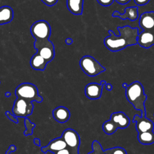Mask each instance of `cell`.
<instances>
[{
  "mask_svg": "<svg viewBox=\"0 0 154 154\" xmlns=\"http://www.w3.org/2000/svg\"><path fill=\"white\" fill-rule=\"evenodd\" d=\"M118 129L116 124L110 119L105 121L102 125V129L104 132L108 135H111L114 133Z\"/></svg>",
  "mask_w": 154,
  "mask_h": 154,
  "instance_id": "obj_21",
  "label": "cell"
},
{
  "mask_svg": "<svg viewBox=\"0 0 154 154\" xmlns=\"http://www.w3.org/2000/svg\"><path fill=\"white\" fill-rule=\"evenodd\" d=\"M153 116H154V114H153Z\"/></svg>",
  "mask_w": 154,
  "mask_h": 154,
  "instance_id": "obj_39",
  "label": "cell"
},
{
  "mask_svg": "<svg viewBox=\"0 0 154 154\" xmlns=\"http://www.w3.org/2000/svg\"><path fill=\"white\" fill-rule=\"evenodd\" d=\"M30 31L35 40H45L49 39L51 29L47 21L38 20L32 23L30 28Z\"/></svg>",
  "mask_w": 154,
  "mask_h": 154,
  "instance_id": "obj_5",
  "label": "cell"
},
{
  "mask_svg": "<svg viewBox=\"0 0 154 154\" xmlns=\"http://www.w3.org/2000/svg\"><path fill=\"white\" fill-rule=\"evenodd\" d=\"M109 119L116 124L118 128L120 129L127 128L130 123L129 117L122 111L112 112Z\"/></svg>",
  "mask_w": 154,
  "mask_h": 154,
  "instance_id": "obj_14",
  "label": "cell"
},
{
  "mask_svg": "<svg viewBox=\"0 0 154 154\" xmlns=\"http://www.w3.org/2000/svg\"><path fill=\"white\" fill-rule=\"evenodd\" d=\"M135 3L138 5H144L147 4L150 0H134Z\"/></svg>",
  "mask_w": 154,
  "mask_h": 154,
  "instance_id": "obj_29",
  "label": "cell"
},
{
  "mask_svg": "<svg viewBox=\"0 0 154 154\" xmlns=\"http://www.w3.org/2000/svg\"><path fill=\"white\" fill-rule=\"evenodd\" d=\"M138 140L141 144H150L154 143V132L153 131L138 133Z\"/></svg>",
  "mask_w": 154,
  "mask_h": 154,
  "instance_id": "obj_20",
  "label": "cell"
},
{
  "mask_svg": "<svg viewBox=\"0 0 154 154\" xmlns=\"http://www.w3.org/2000/svg\"><path fill=\"white\" fill-rule=\"evenodd\" d=\"M34 143L35 144V145H37V146H40V139L39 138H35L34 139Z\"/></svg>",
  "mask_w": 154,
  "mask_h": 154,
  "instance_id": "obj_33",
  "label": "cell"
},
{
  "mask_svg": "<svg viewBox=\"0 0 154 154\" xmlns=\"http://www.w3.org/2000/svg\"><path fill=\"white\" fill-rule=\"evenodd\" d=\"M119 35H116L114 32L109 30V36L104 39V45L111 51L116 52L125 48L128 46L135 45L137 43L138 28H132L126 25L122 27L118 26Z\"/></svg>",
  "mask_w": 154,
  "mask_h": 154,
  "instance_id": "obj_1",
  "label": "cell"
},
{
  "mask_svg": "<svg viewBox=\"0 0 154 154\" xmlns=\"http://www.w3.org/2000/svg\"><path fill=\"white\" fill-rule=\"evenodd\" d=\"M79 65L82 71L89 76H94L106 69L96 59L90 55L82 57L79 61Z\"/></svg>",
  "mask_w": 154,
  "mask_h": 154,
  "instance_id": "obj_4",
  "label": "cell"
},
{
  "mask_svg": "<svg viewBox=\"0 0 154 154\" xmlns=\"http://www.w3.org/2000/svg\"><path fill=\"white\" fill-rule=\"evenodd\" d=\"M125 95L127 100L135 109L141 112V116H146L144 102L147 96L144 94L143 85L139 81H134L125 88Z\"/></svg>",
  "mask_w": 154,
  "mask_h": 154,
  "instance_id": "obj_2",
  "label": "cell"
},
{
  "mask_svg": "<svg viewBox=\"0 0 154 154\" xmlns=\"http://www.w3.org/2000/svg\"><path fill=\"white\" fill-rule=\"evenodd\" d=\"M25 126L26 127V130L24 131L23 134L26 136L29 135H32V130L35 128V125L33 123H32L30 120L28 118L25 119Z\"/></svg>",
  "mask_w": 154,
  "mask_h": 154,
  "instance_id": "obj_23",
  "label": "cell"
},
{
  "mask_svg": "<svg viewBox=\"0 0 154 154\" xmlns=\"http://www.w3.org/2000/svg\"><path fill=\"white\" fill-rule=\"evenodd\" d=\"M41 1L48 6H52L55 5L58 1V0H41Z\"/></svg>",
  "mask_w": 154,
  "mask_h": 154,
  "instance_id": "obj_28",
  "label": "cell"
},
{
  "mask_svg": "<svg viewBox=\"0 0 154 154\" xmlns=\"http://www.w3.org/2000/svg\"><path fill=\"white\" fill-rule=\"evenodd\" d=\"M105 154H127L126 150L120 147H114L104 150Z\"/></svg>",
  "mask_w": 154,
  "mask_h": 154,
  "instance_id": "obj_24",
  "label": "cell"
},
{
  "mask_svg": "<svg viewBox=\"0 0 154 154\" xmlns=\"http://www.w3.org/2000/svg\"><path fill=\"white\" fill-rule=\"evenodd\" d=\"M137 43L144 48H149L154 45V31L152 30H143L137 36Z\"/></svg>",
  "mask_w": 154,
  "mask_h": 154,
  "instance_id": "obj_11",
  "label": "cell"
},
{
  "mask_svg": "<svg viewBox=\"0 0 154 154\" xmlns=\"http://www.w3.org/2000/svg\"><path fill=\"white\" fill-rule=\"evenodd\" d=\"M132 121L135 122V129L138 133L153 131L154 128L153 122L146 116H140L136 114L134 116Z\"/></svg>",
  "mask_w": 154,
  "mask_h": 154,
  "instance_id": "obj_10",
  "label": "cell"
},
{
  "mask_svg": "<svg viewBox=\"0 0 154 154\" xmlns=\"http://www.w3.org/2000/svg\"><path fill=\"white\" fill-rule=\"evenodd\" d=\"M0 84H1V81H0Z\"/></svg>",
  "mask_w": 154,
  "mask_h": 154,
  "instance_id": "obj_38",
  "label": "cell"
},
{
  "mask_svg": "<svg viewBox=\"0 0 154 154\" xmlns=\"http://www.w3.org/2000/svg\"><path fill=\"white\" fill-rule=\"evenodd\" d=\"M33 108L32 102L21 97H17L13 103L12 112L17 117H26L32 114Z\"/></svg>",
  "mask_w": 154,
  "mask_h": 154,
  "instance_id": "obj_7",
  "label": "cell"
},
{
  "mask_svg": "<svg viewBox=\"0 0 154 154\" xmlns=\"http://www.w3.org/2000/svg\"><path fill=\"white\" fill-rule=\"evenodd\" d=\"M16 150V147L14 145H11L9 146L8 149L7 150L5 154H10L12 152H14Z\"/></svg>",
  "mask_w": 154,
  "mask_h": 154,
  "instance_id": "obj_30",
  "label": "cell"
},
{
  "mask_svg": "<svg viewBox=\"0 0 154 154\" xmlns=\"http://www.w3.org/2000/svg\"><path fill=\"white\" fill-rule=\"evenodd\" d=\"M52 116L55 120L59 123H63L69 119L70 113L67 108L60 106L52 111Z\"/></svg>",
  "mask_w": 154,
  "mask_h": 154,
  "instance_id": "obj_16",
  "label": "cell"
},
{
  "mask_svg": "<svg viewBox=\"0 0 154 154\" xmlns=\"http://www.w3.org/2000/svg\"><path fill=\"white\" fill-rule=\"evenodd\" d=\"M65 42H66V43L67 45H71L72 43V42H73V40L71 38H67L66 39Z\"/></svg>",
  "mask_w": 154,
  "mask_h": 154,
  "instance_id": "obj_34",
  "label": "cell"
},
{
  "mask_svg": "<svg viewBox=\"0 0 154 154\" xmlns=\"http://www.w3.org/2000/svg\"><path fill=\"white\" fill-rule=\"evenodd\" d=\"M153 31H154V27H153Z\"/></svg>",
  "mask_w": 154,
  "mask_h": 154,
  "instance_id": "obj_37",
  "label": "cell"
},
{
  "mask_svg": "<svg viewBox=\"0 0 154 154\" xmlns=\"http://www.w3.org/2000/svg\"><path fill=\"white\" fill-rule=\"evenodd\" d=\"M122 87H123V88H126L127 87H128V84H126V83H125V82H124V83H123L122 84Z\"/></svg>",
  "mask_w": 154,
  "mask_h": 154,
  "instance_id": "obj_36",
  "label": "cell"
},
{
  "mask_svg": "<svg viewBox=\"0 0 154 154\" xmlns=\"http://www.w3.org/2000/svg\"><path fill=\"white\" fill-rule=\"evenodd\" d=\"M105 88L108 91H111L112 88V86L111 84L109 83H106L105 84Z\"/></svg>",
  "mask_w": 154,
  "mask_h": 154,
  "instance_id": "obj_32",
  "label": "cell"
},
{
  "mask_svg": "<svg viewBox=\"0 0 154 154\" xmlns=\"http://www.w3.org/2000/svg\"><path fill=\"white\" fill-rule=\"evenodd\" d=\"M102 6H109L112 4L114 0H96Z\"/></svg>",
  "mask_w": 154,
  "mask_h": 154,
  "instance_id": "obj_26",
  "label": "cell"
},
{
  "mask_svg": "<svg viewBox=\"0 0 154 154\" xmlns=\"http://www.w3.org/2000/svg\"><path fill=\"white\" fill-rule=\"evenodd\" d=\"M15 94L17 97H21L32 102L35 101L40 103L43 97L38 95L37 87L31 83L23 82L19 84L15 90Z\"/></svg>",
  "mask_w": 154,
  "mask_h": 154,
  "instance_id": "obj_3",
  "label": "cell"
},
{
  "mask_svg": "<svg viewBox=\"0 0 154 154\" xmlns=\"http://www.w3.org/2000/svg\"><path fill=\"white\" fill-rule=\"evenodd\" d=\"M92 151L87 154H105L101 144L97 140H94L91 144Z\"/></svg>",
  "mask_w": 154,
  "mask_h": 154,
  "instance_id": "obj_22",
  "label": "cell"
},
{
  "mask_svg": "<svg viewBox=\"0 0 154 154\" xmlns=\"http://www.w3.org/2000/svg\"><path fill=\"white\" fill-rule=\"evenodd\" d=\"M47 63V61L37 53L34 54L30 60L31 67L37 70H44Z\"/></svg>",
  "mask_w": 154,
  "mask_h": 154,
  "instance_id": "obj_18",
  "label": "cell"
},
{
  "mask_svg": "<svg viewBox=\"0 0 154 154\" xmlns=\"http://www.w3.org/2000/svg\"><path fill=\"white\" fill-rule=\"evenodd\" d=\"M115 1L120 4H125L129 2L131 0H115Z\"/></svg>",
  "mask_w": 154,
  "mask_h": 154,
  "instance_id": "obj_31",
  "label": "cell"
},
{
  "mask_svg": "<svg viewBox=\"0 0 154 154\" xmlns=\"http://www.w3.org/2000/svg\"><path fill=\"white\" fill-rule=\"evenodd\" d=\"M13 18V9L8 6L4 5L0 7V25L9 23Z\"/></svg>",
  "mask_w": 154,
  "mask_h": 154,
  "instance_id": "obj_17",
  "label": "cell"
},
{
  "mask_svg": "<svg viewBox=\"0 0 154 154\" xmlns=\"http://www.w3.org/2000/svg\"><path fill=\"white\" fill-rule=\"evenodd\" d=\"M139 25L143 30H152L154 27V11L142 13L139 19Z\"/></svg>",
  "mask_w": 154,
  "mask_h": 154,
  "instance_id": "obj_13",
  "label": "cell"
},
{
  "mask_svg": "<svg viewBox=\"0 0 154 154\" xmlns=\"http://www.w3.org/2000/svg\"><path fill=\"white\" fill-rule=\"evenodd\" d=\"M70 149L72 154H79L78 149L80 145V137L76 131L68 128L65 129L61 137Z\"/></svg>",
  "mask_w": 154,
  "mask_h": 154,
  "instance_id": "obj_8",
  "label": "cell"
},
{
  "mask_svg": "<svg viewBox=\"0 0 154 154\" xmlns=\"http://www.w3.org/2000/svg\"><path fill=\"white\" fill-rule=\"evenodd\" d=\"M106 84V81L102 80L100 84L91 82L88 84L85 87V94L90 99H99L102 94V87Z\"/></svg>",
  "mask_w": 154,
  "mask_h": 154,
  "instance_id": "obj_9",
  "label": "cell"
},
{
  "mask_svg": "<svg viewBox=\"0 0 154 154\" xmlns=\"http://www.w3.org/2000/svg\"><path fill=\"white\" fill-rule=\"evenodd\" d=\"M5 115L7 116V117H8V119L9 120H11L12 122H14V123H16V124L18 123V119H17V117H16L15 116H14V115H13L12 114H11V113L10 112V111H5Z\"/></svg>",
  "mask_w": 154,
  "mask_h": 154,
  "instance_id": "obj_25",
  "label": "cell"
},
{
  "mask_svg": "<svg viewBox=\"0 0 154 154\" xmlns=\"http://www.w3.org/2000/svg\"><path fill=\"white\" fill-rule=\"evenodd\" d=\"M54 154H72V153L70 149L67 147L62 150H60L59 151H57L54 153Z\"/></svg>",
  "mask_w": 154,
  "mask_h": 154,
  "instance_id": "obj_27",
  "label": "cell"
},
{
  "mask_svg": "<svg viewBox=\"0 0 154 154\" xmlns=\"http://www.w3.org/2000/svg\"><path fill=\"white\" fill-rule=\"evenodd\" d=\"M34 46L37 50V54L42 57L47 63L50 62L54 57L55 51L54 46L51 41L45 40H35Z\"/></svg>",
  "mask_w": 154,
  "mask_h": 154,
  "instance_id": "obj_6",
  "label": "cell"
},
{
  "mask_svg": "<svg viewBox=\"0 0 154 154\" xmlns=\"http://www.w3.org/2000/svg\"><path fill=\"white\" fill-rule=\"evenodd\" d=\"M5 96L6 97H10L11 96V93L10 91H7L5 93Z\"/></svg>",
  "mask_w": 154,
  "mask_h": 154,
  "instance_id": "obj_35",
  "label": "cell"
},
{
  "mask_svg": "<svg viewBox=\"0 0 154 154\" xmlns=\"http://www.w3.org/2000/svg\"><path fill=\"white\" fill-rule=\"evenodd\" d=\"M66 147H67V144L65 141L61 137H58L50 141L47 146L41 148V150L44 153H46L48 151L54 153Z\"/></svg>",
  "mask_w": 154,
  "mask_h": 154,
  "instance_id": "obj_12",
  "label": "cell"
},
{
  "mask_svg": "<svg viewBox=\"0 0 154 154\" xmlns=\"http://www.w3.org/2000/svg\"><path fill=\"white\" fill-rule=\"evenodd\" d=\"M112 16L119 17L123 20L128 19L131 21H134L138 18V7H126L125 9V13L123 14H121L117 11H114L112 14Z\"/></svg>",
  "mask_w": 154,
  "mask_h": 154,
  "instance_id": "obj_15",
  "label": "cell"
},
{
  "mask_svg": "<svg viewBox=\"0 0 154 154\" xmlns=\"http://www.w3.org/2000/svg\"><path fill=\"white\" fill-rule=\"evenodd\" d=\"M84 0H67V7L70 12L75 15L81 14Z\"/></svg>",
  "mask_w": 154,
  "mask_h": 154,
  "instance_id": "obj_19",
  "label": "cell"
}]
</instances>
